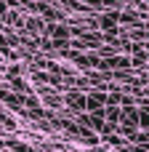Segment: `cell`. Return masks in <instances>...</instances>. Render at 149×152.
Returning <instances> with one entry per match:
<instances>
[{"instance_id": "obj_8", "label": "cell", "mask_w": 149, "mask_h": 152, "mask_svg": "<svg viewBox=\"0 0 149 152\" xmlns=\"http://www.w3.org/2000/svg\"><path fill=\"white\" fill-rule=\"evenodd\" d=\"M88 152H96V150H88Z\"/></svg>"}, {"instance_id": "obj_7", "label": "cell", "mask_w": 149, "mask_h": 152, "mask_svg": "<svg viewBox=\"0 0 149 152\" xmlns=\"http://www.w3.org/2000/svg\"><path fill=\"white\" fill-rule=\"evenodd\" d=\"M96 152H109V150H101V147H99V150H96Z\"/></svg>"}, {"instance_id": "obj_3", "label": "cell", "mask_w": 149, "mask_h": 152, "mask_svg": "<svg viewBox=\"0 0 149 152\" xmlns=\"http://www.w3.org/2000/svg\"><path fill=\"white\" fill-rule=\"evenodd\" d=\"M67 104L72 110H85L88 107V96H83V94H67Z\"/></svg>"}, {"instance_id": "obj_4", "label": "cell", "mask_w": 149, "mask_h": 152, "mask_svg": "<svg viewBox=\"0 0 149 152\" xmlns=\"http://www.w3.org/2000/svg\"><path fill=\"white\" fill-rule=\"evenodd\" d=\"M123 5H125V0H104L107 11H123Z\"/></svg>"}, {"instance_id": "obj_5", "label": "cell", "mask_w": 149, "mask_h": 152, "mask_svg": "<svg viewBox=\"0 0 149 152\" xmlns=\"http://www.w3.org/2000/svg\"><path fill=\"white\" fill-rule=\"evenodd\" d=\"M120 21H123V24H128V21H136V11H128V8H123V11H120Z\"/></svg>"}, {"instance_id": "obj_6", "label": "cell", "mask_w": 149, "mask_h": 152, "mask_svg": "<svg viewBox=\"0 0 149 152\" xmlns=\"http://www.w3.org/2000/svg\"><path fill=\"white\" fill-rule=\"evenodd\" d=\"M0 126H3V128H16V120L8 118L5 112H0Z\"/></svg>"}, {"instance_id": "obj_2", "label": "cell", "mask_w": 149, "mask_h": 152, "mask_svg": "<svg viewBox=\"0 0 149 152\" xmlns=\"http://www.w3.org/2000/svg\"><path fill=\"white\" fill-rule=\"evenodd\" d=\"M107 104H109V94H104V91H96V94H88V112H101V110H107Z\"/></svg>"}, {"instance_id": "obj_1", "label": "cell", "mask_w": 149, "mask_h": 152, "mask_svg": "<svg viewBox=\"0 0 149 152\" xmlns=\"http://www.w3.org/2000/svg\"><path fill=\"white\" fill-rule=\"evenodd\" d=\"M117 24H120V11H104L99 16V27L107 32V35H115L117 32Z\"/></svg>"}]
</instances>
